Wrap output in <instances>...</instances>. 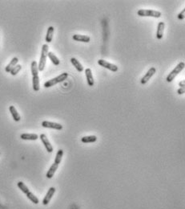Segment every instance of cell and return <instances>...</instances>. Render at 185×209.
Here are the masks:
<instances>
[{
  "label": "cell",
  "mask_w": 185,
  "mask_h": 209,
  "mask_svg": "<svg viewBox=\"0 0 185 209\" xmlns=\"http://www.w3.org/2000/svg\"><path fill=\"white\" fill-rule=\"evenodd\" d=\"M48 49H49V47H48L47 44H43L42 47V52H41V56H40L39 60V64L38 69L39 71L42 72L44 70V68H45V65H46V61L47 58V54H48Z\"/></svg>",
  "instance_id": "cell-1"
},
{
  "label": "cell",
  "mask_w": 185,
  "mask_h": 209,
  "mask_svg": "<svg viewBox=\"0 0 185 209\" xmlns=\"http://www.w3.org/2000/svg\"><path fill=\"white\" fill-rule=\"evenodd\" d=\"M68 73H67V72H64V73L60 74V76H56L55 78L51 79V80H47V82L44 83V87H45V88H50V87L54 86V85L59 84V83H61L63 82V81H64L66 79L68 78Z\"/></svg>",
  "instance_id": "cell-2"
},
{
  "label": "cell",
  "mask_w": 185,
  "mask_h": 209,
  "mask_svg": "<svg viewBox=\"0 0 185 209\" xmlns=\"http://www.w3.org/2000/svg\"><path fill=\"white\" fill-rule=\"evenodd\" d=\"M184 67H185L184 62L179 63L177 66L175 67L173 70L171 71L169 74H168V76H167V82H171V81H172V80L175 79V76H177V75L179 74V72H181V71H183V69L184 68Z\"/></svg>",
  "instance_id": "cell-3"
},
{
  "label": "cell",
  "mask_w": 185,
  "mask_h": 209,
  "mask_svg": "<svg viewBox=\"0 0 185 209\" xmlns=\"http://www.w3.org/2000/svg\"><path fill=\"white\" fill-rule=\"evenodd\" d=\"M137 14L139 16H142V17H154V18H159L161 16V12L157 11L154 10H139L137 12Z\"/></svg>",
  "instance_id": "cell-4"
},
{
  "label": "cell",
  "mask_w": 185,
  "mask_h": 209,
  "mask_svg": "<svg viewBox=\"0 0 185 209\" xmlns=\"http://www.w3.org/2000/svg\"><path fill=\"white\" fill-rule=\"evenodd\" d=\"M98 64H100V66L106 68L107 69H109V70L112 71V72H117L118 71V67L116 66V64H111V63L108 62L104 60H98Z\"/></svg>",
  "instance_id": "cell-5"
},
{
  "label": "cell",
  "mask_w": 185,
  "mask_h": 209,
  "mask_svg": "<svg viewBox=\"0 0 185 209\" xmlns=\"http://www.w3.org/2000/svg\"><path fill=\"white\" fill-rule=\"evenodd\" d=\"M42 126L45 127V128H50V129H55L57 130H61L63 129V126L61 124L56 122H47V121H44L42 122Z\"/></svg>",
  "instance_id": "cell-6"
},
{
  "label": "cell",
  "mask_w": 185,
  "mask_h": 209,
  "mask_svg": "<svg viewBox=\"0 0 185 209\" xmlns=\"http://www.w3.org/2000/svg\"><path fill=\"white\" fill-rule=\"evenodd\" d=\"M155 72H156V69H155V68H154V67H152V68H151L149 69V70L147 71V73H146L144 76L142 77L141 79V84H145L148 81V80H150V79L153 76V75L155 74Z\"/></svg>",
  "instance_id": "cell-7"
},
{
  "label": "cell",
  "mask_w": 185,
  "mask_h": 209,
  "mask_svg": "<svg viewBox=\"0 0 185 209\" xmlns=\"http://www.w3.org/2000/svg\"><path fill=\"white\" fill-rule=\"evenodd\" d=\"M40 139L42 141V143H43L44 147L46 148L47 151L49 153H51L53 151V147L51 146V143L49 142L48 139L47 138L46 134H42L40 135Z\"/></svg>",
  "instance_id": "cell-8"
},
{
  "label": "cell",
  "mask_w": 185,
  "mask_h": 209,
  "mask_svg": "<svg viewBox=\"0 0 185 209\" xmlns=\"http://www.w3.org/2000/svg\"><path fill=\"white\" fill-rule=\"evenodd\" d=\"M55 192H56V188L53 187H50V189L48 190L47 193L46 194L45 197H44L43 200V205H47L48 203L50 202L52 196L54 195Z\"/></svg>",
  "instance_id": "cell-9"
},
{
  "label": "cell",
  "mask_w": 185,
  "mask_h": 209,
  "mask_svg": "<svg viewBox=\"0 0 185 209\" xmlns=\"http://www.w3.org/2000/svg\"><path fill=\"white\" fill-rule=\"evenodd\" d=\"M85 74L88 85H89V86H93L94 84H95V81H94L92 69H91V68H87L85 70Z\"/></svg>",
  "instance_id": "cell-10"
},
{
  "label": "cell",
  "mask_w": 185,
  "mask_h": 209,
  "mask_svg": "<svg viewBox=\"0 0 185 209\" xmlns=\"http://www.w3.org/2000/svg\"><path fill=\"white\" fill-rule=\"evenodd\" d=\"M72 39L76 41H80V42H84V43H88L90 42L91 38H90L88 36H84V35H74L72 36Z\"/></svg>",
  "instance_id": "cell-11"
},
{
  "label": "cell",
  "mask_w": 185,
  "mask_h": 209,
  "mask_svg": "<svg viewBox=\"0 0 185 209\" xmlns=\"http://www.w3.org/2000/svg\"><path fill=\"white\" fill-rule=\"evenodd\" d=\"M165 24L163 22H159L157 27V32H156V38L158 40H161L163 36V31H164Z\"/></svg>",
  "instance_id": "cell-12"
},
{
  "label": "cell",
  "mask_w": 185,
  "mask_h": 209,
  "mask_svg": "<svg viewBox=\"0 0 185 209\" xmlns=\"http://www.w3.org/2000/svg\"><path fill=\"white\" fill-rule=\"evenodd\" d=\"M59 167V164H57V163H54L53 164L51 165V167H50V169L48 170L47 173V179H51L52 177H53V175H55V173H56V171H57V169H58Z\"/></svg>",
  "instance_id": "cell-13"
},
{
  "label": "cell",
  "mask_w": 185,
  "mask_h": 209,
  "mask_svg": "<svg viewBox=\"0 0 185 209\" xmlns=\"http://www.w3.org/2000/svg\"><path fill=\"white\" fill-rule=\"evenodd\" d=\"M20 138L23 140L35 141L39 139V136L36 134H21Z\"/></svg>",
  "instance_id": "cell-14"
},
{
  "label": "cell",
  "mask_w": 185,
  "mask_h": 209,
  "mask_svg": "<svg viewBox=\"0 0 185 209\" xmlns=\"http://www.w3.org/2000/svg\"><path fill=\"white\" fill-rule=\"evenodd\" d=\"M71 62L73 64V66L76 68V70H77L78 72H81L84 71V67H83V65L80 64V62L77 60V59L74 58L73 57V58L71 59Z\"/></svg>",
  "instance_id": "cell-15"
},
{
  "label": "cell",
  "mask_w": 185,
  "mask_h": 209,
  "mask_svg": "<svg viewBox=\"0 0 185 209\" xmlns=\"http://www.w3.org/2000/svg\"><path fill=\"white\" fill-rule=\"evenodd\" d=\"M18 61V59L17 58V57H14V58L10 60V62L7 65H6V67L5 68V71H6V72H10V71L12 70V68H14L15 65H17Z\"/></svg>",
  "instance_id": "cell-16"
},
{
  "label": "cell",
  "mask_w": 185,
  "mask_h": 209,
  "mask_svg": "<svg viewBox=\"0 0 185 209\" xmlns=\"http://www.w3.org/2000/svg\"><path fill=\"white\" fill-rule=\"evenodd\" d=\"M9 110H10V113H11L14 120L15 121V122H19L20 119H21V117H20V115L18 114V113L17 112V110H16V109L14 108V106L10 105V106L9 107Z\"/></svg>",
  "instance_id": "cell-17"
},
{
  "label": "cell",
  "mask_w": 185,
  "mask_h": 209,
  "mask_svg": "<svg viewBox=\"0 0 185 209\" xmlns=\"http://www.w3.org/2000/svg\"><path fill=\"white\" fill-rule=\"evenodd\" d=\"M54 31H55L54 27L51 26L48 28L46 36V42L47 43L51 42L52 39H53V35H54Z\"/></svg>",
  "instance_id": "cell-18"
},
{
  "label": "cell",
  "mask_w": 185,
  "mask_h": 209,
  "mask_svg": "<svg viewBox=\"0 0 185 209\" xmlns=\"http://www.w3.org/2000/svg\"><path fill=\"white\" fill-rule=\"evenodd\" d=\"M97 140V137L95 135H90V136L83 137L81 139V142L84 143H95Z\"/></svg>",
  "instance_id": "cell-19"
},
{
  "label": "cell",
  "mask_w": 185,
  "mask_h": 209,
  "mask_svg": "<svg viewBox=\"0 0 185 209\" xmlns=\"http://www.w3.org/2000/svg\"><path fill=\"white\" fill-rule=\"evenodd\" d=\"M32 84H33V89L35 92H38L39 90V76H33L32 77Z\"/></svg>",
  "instance_id": "cell-20"
},
{
  "label": "cell",
  "mask_w": 185,
  "mask_h": 209,
  "mask_svg": "<svg viewBox=\"0 0 185 209\" xmlns=\"http://www.w3.org/2000/svg\"><path fill=\"white\" fill-rule=\"evenodd\" d=\"M47 56L49 57V59L51 60V62L53 63L55 65H59V64H60V60H59L58 57H57V56H56V55L53 53V52H48Z\"/></svg>",
  "instance_id": "cell-21"
},
{
  "label": "cell",
  "mask_w": 185,
  "mask_h": 209,
  "mask_svg": "<svg viewBox=\"0 0 185 209\" xmlns=\"http://www.w3.org/2000/svg\"><path fill=\"white\" fill-rule=\"evenodd\" d=\"M31 68L32 76H39V69H38V64L36 61H32L31 64Z\"/></svg>",
  "instance_id": "cell-22"
},
{
  "label": "cell",
  "mask_w": 185,
  "mask_h": 209,
  "mask_svg": "<svg viewBox=\"0 0 185 209\" xmlns=\"http://www.w3.org/2000/svg\"><path fill=\"white\" fill-rule=\"evenodd\" d=\"M63 155H64V151H63V150H61V149H60V150L58 151V152H57V154H56V159H55L54 163H57V164L60 165V163H61Z\"/></svg>",
  "instance_id": "cell-23"
},
{
  "label": "cell",
  "mask_w": 185,
  "mask_h": 209,
  "mask_svg": "<svg viewBox=\"0 0 185 209\" xmlns=\"http://www.w3.org/2000/svg\"><path fill=\"white\" fill-rule=\"evenodd\" d=\"M27 196L28 199H30L32 203H34L35 204H38L39 203V199L34 195V194H33V193L31 192V191L27 194Z\"/></svg>",
  "instance_id": "cell-24"
},
{
  "label": "cell",
  "mask_w": 185,
  "mask_h": 209,
  "mask_svg": "<svg viewBox=\"0 0 185 209\" xmlns=\"http://www.w3.org/2000/svg\"><path fill=\"white\" fill-rule=\"evenodd\" d=\"M17 185H18V188H19L20 190H21V191H22L24 193V194H26V195H27L28 192H30V191H29L28 187H27L26 185L24 184L23 182H21V181H20V182H18V183H17Z\"/></svg>",
  "instance_id": "cell-25"
},
{
  "label": "cell",
  "mask_w": 185,
  "mask_h": 209,
  "mask_svg": "<svg viewBox=\"0 0 185 209\" xmlns=\"http://www.w3.org/2000/svg\"><path fill=\"white\" fill-rule=\"evenodd\" d=\"M21 68H22V66H21L20 64H17V65H15L14 68H12V70L10 71V73L12 75V76H15V75L18 74V72L21 70Z\"/></svg>",
  "instance_id": "cell-26"
},
{
  "label": "cell",
  "mask_w": 185,
  "mask_h": 209,
  "mask_svg": "<svg viewBox=\"0 0 185 209\" xmlns=\"http://www.w3.org/2000/svg\"><path fill=\"white\" fill-rule=\"evenodd\" d=\"M184 14H185V9H183V11H181V12L178 14L177 17L179 19H184Z\"/></svg>",
  "instance_id": "cell-27"
},
{
  "label": "cell",
  "mask_w": 185,
  "mask_h": 209,
  "mask_svg": "<svg viewBox=\"0 0 185 209\" xmlns=\"http://www.w3.org/2000/svg\"><path fill=\"white\" fill-rule=\"evenodd\" d=\"M177 92H178V94H179V95L183 94V93L185 92V88H179L177 90Z\"/></svg>",
  "instance_id": "cell-28"
},
{
  "label": "cell",
  "mask_w": 185,
  "mask_h": 209,
  "mask_svg": "<svg viewBox=\"0 0 185 209\" xmlns=\"http://www.w3.org/2000/svg\"><path fill=\"white\" fill-rule=\"evenodd\" d=\"M179 85L180 88H185V80H181V81L179 83Z\"/></svg>",
  "instance_id": "cell-29"
}]
</instances>
